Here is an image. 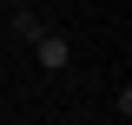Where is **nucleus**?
I'll return each instance as SVG.
<instances>
[{
  "instance_id": "f257e3e1",
  "label": "nucleus",
  "mask_w": 132,
  "mask_h": 125,
  "mask_svg": "<svg viewBox=\"0 0 132 125\" xmlns=\"http://www.w3.org/2000/svg\"><path fill=\"white\" fill-rule=\"evenodd\" d=\"M40 66H66V40H46L40 33Z\"/></svg>"
}]
</instances>
